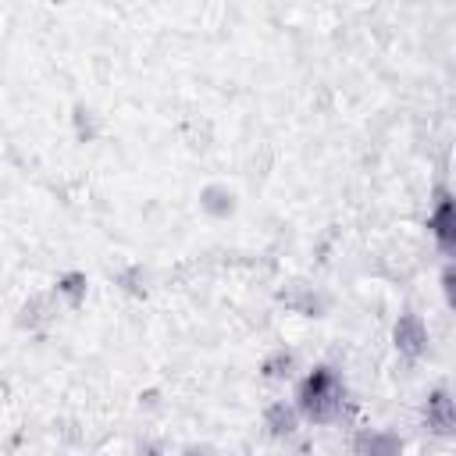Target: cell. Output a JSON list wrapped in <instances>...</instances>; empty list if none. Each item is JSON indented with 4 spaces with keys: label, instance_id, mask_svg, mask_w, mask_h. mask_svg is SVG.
<instances>
[{
    "label": "cell",
    "instance_id": "3957f363",
    "mask_svg": "<svg viewBox=\"0 0 456 456\" xmlns=\"http://www.w3.org/2000/svg\"><path fill=\"white\" fill-rule=\"evenodd\" d=\"M428 232H431L435 246L456 260V196L452 192H438V200L428 214Z\"/></svg>",
    "mask_w": 456,
    "mask_h": 456
},
{
    "label": "cell",
    "instance_id": "8fae6325",
    "mask_svg": "<svg viewBox=\"0 0 456 456\" xmlns=\"http://www.w3.org/2000/svg\"><path fill=\"white\" fill-rule=\"evenodd\" d=\"M438 285H442V299H445V306L456 314V260H449V264L442 267Z\"/></svg>",
    "mask_w": 456,
    "mask_h": 456
},
{
    "label": "cell",
    "instance_id": "7a4b0ae2",
    "mask_svg": "<svg viewBox=\"0 0 456 456\" xmlns=\"http://www.w3.org/2000/svg\"><path fill=\"white\" fill-rule=\"evenodd\" d=\"M428 342H431V335H428L424 317H420L417 310H403V314L395 317V324H392V346H395V353H399L403 360L417 363V360L428 353Z\"/></svg>",
    "mask_w": 456,
    "mask_h": 456
},
{
    "label": "cell",
    "instance_id": "ba28073f",
    "mask_svg": "<svg viewBox=\"0 0 456 456\" xmlns=\"http://www.w3.org/2000/svg\"><path fill=\"white\" fill-rule=\"evenodd\" d=\"M53 292H57V299H61L64 306L78 310V306L86 303V292H89V278H86V271H64V274H57Z\"/></svg>",
    "mask_w": 456,
    "mask_h": 456
},
{
    "label": "cell",
    "instance_id": "7c38bea8",
    "mask_svg": "<svg viewBox=\"0 0 456 456\" xmlns=\"http://www.w3.org/2000/svg\"><path fill=\"white\" fill-rule=\"evenodd\" d=\"M75 125H78V139H93V110L89 107H75Z\"/></svg>",
    "mask_w": 456,
    "mask_h": 456
},
{
    "label": "cell",
    "instance_id": "30bf717a",
    "mask_svg": "<svg viewBox=\"0 0 456 456\" xmlns=\"http://www.w3.org/2000/svg\"><path fill=\"white\" fill-rule=\"evenodd\" d=\"M296 289V296L289 292H281V299H285V306H292L296 314H303V317H321V310H324V303L317 299V292H310L306 285H292Z\"/></svg>",
    "mask_w": 456,
    "mask_h": 456
},
{
    "label": "cell",
    "instance_id": "5b68a950",
    "mask_svg": "<svg viewBox=\"0 0 456 456\" xmlns=\"http://www.w3.org/2000/svg\"><path fill=\"white\" fill-rule=\"evenodd\" d=\"M353 456H403V438L388 428H360L353 435Z\"/></svg>",
    "mask_w": 456,
    "mask_h": 456
},
{
    "label": "cell",
    "instance_id": "52a82bcc",
    "mask_svg": "<svg viewBox=\"0 0 456 456\" xmlns=\"http://www.w3.org/2000/svg\"><path fill=\"white\" fill-rule=\"evenodd\" d=\"M235 207H239V192H235V189H228V185H221V182L200 189V210H203V214L224 221V217L235 214Z\"/></svg>",
    "mask_w": 456,
    "mask_h": 456
},
{
    "label": "cell",
    "instance_id": "4fadbf2b",
    "mask_svg": "<svg viewBox=\"0 0 456 456\" xmlns=\"http://www.w3.org/2000/svg\"><path fill=\"white\" fill-rule=\"evenodd\" d=\"M182 456H214V452H210L207 445H185V449H182Z\"/></svg>",
    "mask_w": 456,
    "mask_h": 456
},
{
    "label": "cell",
    "instance_id": "9c48e42d",
    "mask_svg": "<svg viewBox=\"0 0 456 456\" xmlns=\"http://www.w3.org/2000/svg\"><path fill=\"white\" fill-rule=\"evenodd\" d=\"M292 370H296V353L285 349V346L274 349V353H267L264 363H260V374L267 381H285V378H292Z\"/></svg>",
    "mask_w": 456,
    "mask_h": 456
},
{
    "label": "cell",
    "instance_id": "277c9868",
    "mask_svg": "<svg viewBox=\"0 0 456 456\" xmlns=\"http://www.w3.org/2000/svg\"><path fill=\"white\" fill-rule=\"evenodd\" d=\"M424 428L435 438H456V399L449 388H431L424 399Z\"/></svg>",
    "mask_w": 456,
    "mask_h": 456
},
{
    "label": "cell",
    "instance_id": "6da1fadb",
    "mask_svg": "<svg viewBox=\"0 0 456 456\" xmlns=\"http://www.w3.org/2000/svg\"><path fill=\"white\" fill-rule=\"evenodd\" d=\"M346 395H349V388H346L342 370L331 367V363H317V367H310L299 378L292 403H296L303 420H310V424H335L342 417V410H346Z\"/></svg>",
    "mask_w": 456,
    "mask_h": 456
},
{
    "label": "cell",
    "instance_id": "8992f818",
    "mask_svg": "<svg viewBox=\"0 0 456 456\" xmlns=\"http://www.w3.org/2000/svg\"><path fill=\"white\" fill-rule=\"evenodd\" d=\"M299 410L296 403H285V399H274L267 410H264V428L271 438H292L299 431Z\"/></svg>",
    "mask_w": 456,
    "mask_h": 456
}]
</instances>
